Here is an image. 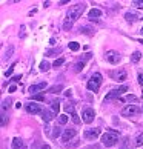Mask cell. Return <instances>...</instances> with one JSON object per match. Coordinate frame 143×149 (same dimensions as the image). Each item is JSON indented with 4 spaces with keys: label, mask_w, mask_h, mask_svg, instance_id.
Listing matches in <instances>:
<instances>
[{
    "label": "cell",
    "mask_w": 143,
    "mask_h": 149,
    "mask_svg": "<svg viewBox=\"0 0 143 149\" xmlns=\"http://www.w3.org/2000/svg\"><path fill=\"white\" fill-rule=\"evenodd\" d=\"M125 19H126L128 23H134V22L139 20V15H137L135 13H133V11H128V13L125 14Z\"/></svg>",
    "instance_id": "9a60e30c"
},
{
    "label": "cell",
    "mask_w": 143,
    "mask_h": 149,
    "mask_svg": "<svg viewBox=\"0 0 143 149\" xmlns=\"http://www.w3.org/2000/svg\"><path fill=\"white\" fill-rule=\"evenodd\" d=\"M137 80H139L140 86H143V72H139V75H137Z\"/></svg>",
    "instance_id": "74e56055"
},
{
    "label": "cell",
    "mask_w": 143,
    "mask_h": 149,
    "mask_svg": "<svg viewBox=\"0 0 143 149\" xmlns=\"http://www.w3.org/2000/svg\"><path fill=\"white\" fill-rule=\"evenodd\" d=\"M133 5H134V6H137V8H140V9H143V0H134Z\"/></svg>",
    "instance_id": "e575fe53"
},
{
    "label": "cell",
    "mask_w": 143,
    "mask_h": 149,
    "mask_svg": "<svg viewBox=\"0 0 143 149\" xmlns=\"http://www.w3.org/2000/svg\"><path fill=\"white\" fill-rule=\"evenodd\" d=\"M65 111L66 112H69V114H74L75 112V109H74V104H65Z\"/></svg>",
    "instance_id": "d6a6232c"
},
{
    "label": "cell",
    "mask_w": 143,
    "mask_h": 149,
    "mask_svg": "<svg viewBox=\"0 0 143 149\" xmlns=\"http://www.w3.org/2000/svg\"><path fill=\"white\" fill-rule=\"evenodd\" d=\"M106 60L109 63H112V65H119L120 63V60H122V56L117 52V51H108L106 52Z\"/></svg>",
    "instance_id": "ba28073f"
},
{
    "label": "cell",
    "mask_w": 143,
    "mask_h": 149,
    "mask_svg": "<svg viewBox=\"0 0 143 149\" xmlns=\"http://www.w3.org/2000/svg\"><path fill=\"white\" fill-rule=\"evenodd\" d=\"M134 145H135V146H142V145H143V132H140V134L135 137Z\"/></svg>",
    "instance_id": "cb8c5ba5"
},
{
    "label": "cell",
    "mask_w": 143,
    "mask_h": 149,
    "mask_svg": "<svg viewBox=\"0 0 143 149\" xmlns=\"http://www.w3.org/2000/svg\"><path fill=\"white\" fill-rule=\"evenodd\" d=\"M80 32H83V34H86V36H92V29L88 28V26H82Z\"/></svg>",
    "instance_id": "f1b7e54d"
},
{
    "label": "cell",
    "mask_w": 143,
    "mask_h": 149,
    "mask_svg": "<svg viewBox=\"0 0 143 149\" xmlns=\"http://www.w3.org/2000/svg\"><path fill=\"white\" fill-rule=\"evenodd\" d=\"M54 117H56V112L54 111H49V109H43V112H42V118L45 123H49Z\"/></svg>",
    "instance_id": "7c38bea8"
},
{
    "label": "cell",
    "mask_w": 143,
    "mask_h": 149,
    "mask_svg": "<svg viewBox=\"0 0 143 149\" xmlns=\"http://www.w3.org/2000/svg\"><path fill=\"white\" fill-rule=\"evenodd\" d=\"M15 89H17V86H9V92H15Z\"/></svg>",
    "instance_id": "ab89813d"
},
{
    "label": "cell",
    "mask_w": 143,
    "mask_h": 149,
    "mask_svg": "<svg viewBox=\"0 0 143 149\" xmlns=\"http://www.w3.org/2000/svg\"><path fill=\"white\" fill-rule=\"evenodd\" d=\"M11 148L13 149H28L25 146V143L22 139H19V137H15V139H13V143H11Z\"/></svg>",
    "instance_id": "4fadbf2b"
},
{
    "label": "cell",
    "mask_w": 143,
    "mask_h": 149,
    "mask_svg": "<svg viewBox=\"0 0 143 149\" xmlns=\"http://www.w3.org/2000/svg\"><path fill=\"white\" fill-rule=\"evenodd\" d=\"M142 112H143V104H142Z\"/></svg>",
    "instance_id": "7bdbcfd3"
},
{
    "label": "cell",
    "mask_w": 143,
    "mask_h": 149,
    "mask_svg": "<svg viewBox=\"0 0 143 149\" xmlns=\"http://www.w3.org/2000/svg\"><path fill=\"white\" fill-rule=\"evenodd\" d=\"M109 77H111L112 80L115 81H125L126 77H128V74H126L125 69H117V71H109Z\"/></svg>",
    "instance_id": "8992f818"
},
{
    "label": "cell",
    "mask_w": 143,
    "mask_h": 149,
    "mask_svg": "<svg viewBox=\"0 0 143 149\" xmlns=\"http://www.w3.org/2000/svg\"><path fill=\"white\" fill-rule=\"evenodd\" d=\"M142 97H143V94H142Z\"/></svg>",
    "instance_id": "f6af8a7d"
},
{
    "label": "cell",
    "mask_w": 143,
    "mask_h": 149,
    "mask_svg": "<svg viewBox=\"0 0 143 149\" xmlns=\"http://www.w3.org/2000/svg\"><path fill=\"white\" fill-rule=\"evenodd\" d=\"M122 102H137V97L133 95V94H129V95H126L125 98H120Z\"/></svg>",
    "instance_id": "4316f807"
},
{
    "label": "cell",
    "mask_w": 143,
    "mask_h": 149,
    "mask_svg": "<svg viewBox=\"0 0 143 149\" xmlns=\"http://www.w3.org/2000/svg\"><path fill=\"white\" fill-rule=\"evenodd\" d=\"M69 49L75 52V51H79V49H80V45H79L77 42H71V43H69Z\"/></svg>",
    "instance_id": "83f0119b"
},
{
    "label": "cell",
    "mask_w": 143,
    "mask_h": 149,
    "mask_svg": "<svg viewBox=\"0 0 143 149\" xmlns=\"http://www.w3.org/2000/svg\"><path fill=\"white\" fill-rule=\"evenodd\" d=\"M60 91H63L62 85H54L52 88H49V89H48V92H51V94H59Z\"/></svg>",
    "instance_id": "d6986e66"
},
{
    "label": "cell",
    "mask_w": 143,
    "mask_h": 149,
    "mask_svg": "<svg viewBox=\"0 0 143 149\" xmlns=\"http://www.w3.org/2000/svg\"><path fill=\"white\" fill-rule=\"evenodd\" d=\"M92 57V54L91 52H86V54H83V60H82V62H86V60H89Z\"/></svg>",
    "instance_id": "8d00e7d4"
},
{
    "label": "cell",
    "mask_w": 143,
    "mask_h": 149,
    "mask_svg": "<svg viewBox=\"0 0 143 149\" xmlns=\"http://www.w3.org/2000/svg\"><path fill=\"white\" fill-rule=\"evenodd\" d=\"M45 88H46V81H40V83L31 85V86H29V92L34 94V92H38V91H43Z\"/></svg>",
    "instance_id": "5bb4252c"
},
{
    "label": "cell",
    "mask_w": 143,
    "mask_h": 149,
    "mask_svg": "<svg viewBox=\"0 0 143 149\" xmlns=\"http://www.w3.org/2000/svg\"><path fill=\"white\" fill-rule=\"evenodd\" d=\"M63 63H65V58H63V57H60V58H57L56 62L52 63V66H54V68H59V66H62Z\"/></svg>",
    "instance_id": "1f68e13d"
},
{
    "label": "cell",
    "mask_w": 143,
    "mask_h": 149,
    "mask_svg": "<svg viewBox=\"0 0 143 149\" xmlns=\"http://www.w3.org/2000/svg\"><path fill=\"white\" fill-rule=\"evenodd\" d=\"M100 85H102V74H98V72L92 74V77H91L89 80H88V83H86L88 89H89V91H94V92L98 91Z\"/></svg>",
    "instance_id": "3957f363"
},
{
    "label": "cell",
    "mask_w": 143,
    "mask_h": 149,
    "mask_svg": "<svg viewBox=\"0 0 143 149\" xmlns=\"http://www.w3.org/2000/svg\"><path fill=\"white\" fill-rule=\"evenodd\" d=\"M62 51H63L62 48H52V49H48V51L45 52V56L54 57V56H57V54H62Z\"/></svg>",
    "instance_id": "e0dca14e"
},
{
    "label": "cell",
    "mask_w": 143,
    "mask_h": 149,
    "mask_svg": "<svg viewBox=\"0 0 143 149\" xmlns=\"http://www.w3.org/2000/svg\"><path fill=\"white\" fill-rule=\"evenodd\" d=\"M11 106V100H8V98H5V100L2 102V114L6 112V109H9Z\"/></svg>",
    "instance_id": "7402d4cb"
},
{
    "label": "cell",
    "mask_w": 143,
    "mask_h": 149,
    "mask_svg": "<svg viewBox=\"0 0 143 149\" xmlns=\"http://www.w3.org/2000/svg\"><path fill=\"white\" fill-rule=\"evenodd\" d=\"M32 102H45V95H42V94L32 95Z\"/></svg>",
    "instance_id": "4dcf8cb0"
},
{
    "label": "cell",
    "mask_w": 143,
    "mask_h": 149,
    "mask_svg": "<svg viewBox=\"0 0 143 149\" xmlns=\"http://www.w3.org/2000/svg\"><path fill=\"white\" fill-rule=\"evenodd\" d=\"M102 15V11L97 9V8H92L89 13H88V17H89V20H96L97 17H100Z\"/></svg>",
    "instance_id": "2e32d148"
},
{
    "label": "cell",
    "mask_w": 143,
    "mask_h": 149,
    "mask_svg": "<svg viewBox=\"0 0 143 149\" xmlns=\"http://www.w3.org/2000/svg\"><path fill=\"white\" fill-rule=\"evenodd\" d=\"M140 112V108L135 106V104H128V106H125L122 109V115L123 117H131V115H135Z\"/></svg>",
    "instance_id": "52a82bcc"
},
{
    "label": "cell",
    "mask_w": 143,
    "mask_h": 149,
    "mask_svg": "<svg viewBox=\"0 0 143 149\" xmlns=\"http://www.w3.org/2000/svg\"><path fill=\"white\" fill-rule=\"evenodd\" d=\"M117 141H119V132H117V131H114V129L106 131L105 134L102 135V143H103V145H105L106 148L114 146Z\"/></svg>",
    "instance_id": "7a4b0ae2"
},
{
    "label": "cell",
    "mask_w": 143,
    "mask_h": 149,
    "mask_svg": "<svg viewBox=\"0 0 143 149\" xmlns=\"http://www.w3.org/2000/svg\"><path fill=\"white\" fill-rule=\"evenodd\" d=\"M98 135H100V129H98V128L85 129V139H86V140H96Z\"/></svg>",
    "instance_id": "9c48e42d"
},
{
    "label": "cell",
    "mask_w": 143,
    "mask_h": 149,
    "mask_svg": "<svg viewBox=\"0 0 143 149\" xmlns=\"http://www.w3.org/2000/svg\"><path fill=\"white\" fill-rule=\"evenodd\" d=\"M75 135H77V129H73V128L65 129L63 131V135H62V140L63 141H69L71 139H74Z\"/></svg>",
    "instance_id": "8fae6325"
},
{
    "label": "cell",
    "mask_w": 143,
    "mask_h": 149,
    "mask_svg": "<svg viewBox=\"0 0 143 149\" xmlns=\"http://www.w3.org/2000/svg\"><path fill=\"white\" fill-rule=\"evenodd\" d=\"M94 117H96V112H94V109H91V108H86L83 111V114H82V118H83L85 123H92Z\"/></svg>",
    "instance_id": "30bf717a"
},
{
    "label": "cell",
    "mask_w": 143,
    "mask_h": 149,
    "mask_svg": "<svg viewBox=\"0 0 143 149\" xmlns=\"http://www.w3.org/2000/svg\"><path fill=\"white\" fill-rule=\"evenodd\" d=\"M60 135H63V131H62V128L56 126L54 131H52V134H51V137H52V139H57V137H60Z\"/></svg>",
    "instance_id": "ffe728a7"
},
{
    "label": "cell",
    "mask_w": 143,
    "mask_h": 149,
    "mask_svg": "<svg viewBox=\"0 0 143 149\" xmlns=\"http://www.w3.org/2000/svg\"><path fill=\"white\" fill-rule=\"evenodd\" d=\"M59 123H60V125H66V123H68V115H66V114L59 115Z\"/></svg>",
    "instance_id": "484cf974"
},
{
    "label": "cell",
    "mask_w": 143,
    "mask_h": 149,
    "mask_svg": "<svg viewBox=\"0 0 143 149\" xmlns=\"http://www.w3.org/2000/svg\"><path fill=\"white\" fill-rule=\"evenodd\" d=\"M20 79H22V75H14L13 79H11V81H15V83H17V81H20Z\"/></svg>",
    "instance_id": "f35d334b"
},
{
    "label": "cell",
    "mask_w": 143,
    "mask_h": 149,
    "mask_svg": "<svg viewBox=\"0 0 143 149\" xmlns=\"http://www.w3.org/2000/svg\"><path fill=\"white\" fill-rule=\"evenodd\" d=\"M71 120H73V121H74L75 125H79V123H80V117H79V115H77V112L71 114Z\"/></svg>",
    "instance_id": "836d02e7"
},
{
    "label": "cell",
    "mask_w": 143,
    "mask_h": 149,
    "mask_svg": "<svg viewBox=\"0 0 143 149\" xmlns=\"http://www.w3.org/2000/svg\"><path fill=\"white\" fill-rule=\"evenodd\" d=\"M142 32H143V28H142Z\"/></svg>",
    "instance_id": "ee69618b"
},
{
    "label": "cell",
    "mask_w": 143,
    "mask_h": 149,
    "mask_svg": "<svg viewBox=\"0 0 143 149\" xmlns=\"http://www.w3.org/2000/svg\"><path fill=\"white\" fill-rule=\"evenodd\" d=\"M14 68H15V63L13 65V66H11V68L6 71V72H5V75H6V77H11V74H13V71H14Z\"/></svg>",
    "instance_id": "d590c367"
},
{
    "label": "cell",
    "mask_w": 143,
    "mask_h": 149,
    "mask_svg": "<svg viewBox=\"0 0 143 149\" xmlns=\"http://www.w3.org/2000/svg\"><path fill=\"white\" fill-rule=\"evenodd\" d=\"M25 109H26V112L28 114H32V115H36V114H42V108H40V104L36 103V102H28L25 104Z\"/></svg>",
    "instance_id": "5b68a950"
},
{
    "label": "cell",
    "mask_w": 143,
    "mask_h": 149,
    "mask_svg": "<svg viewBox=\"0 0 143 149\" xmlns=\"http://www.w3.org/2000/svg\"><path fill=\"white\" fill-rule=\"evenodd\" d=\"M83 68H85V62H77L74 66H73V71L74 72H82V71H83Z\"/></svg>",
    "instance_id": "ac0fdd59"
},
{
    "label": "cell",
    "mask_w": 143,
    "mask_h": 149,
    "mask_svg": "<svg viewBox=\"0 0 143 149\" xmlns=\"http://www.w3.org/2000/svg\"><path fill=\"white\" fill-rule=\"evenodd\" d=\"M42 149H51V148H49V146H48V145H45V146H43V148H42Z\"/></svg>",
    "instance_id": "b9f144b4"
},
{
    "label": "cell",
    "mask_w": 143,
    "mask_h": 149,
    "mask_svg": "<svg viewBox=\"0 0 143 149\" xmlns=\"http://www.w3.org/2000/svg\"><path fill=\"white\" fill-rule=\"evenodd\" d=\"M13 52H14V46H9L6 51H5V56H3V58L5 60H8V58H11L13 57Z\"/></svg>",
    "instance_id": "603a6c76"
},
{
    "label": "cell",
    "mask_w": 143,
    "mask_h": 149,
    "mask_svg": "<svg viewBox=\"0 0 143 149\" xmlns=\"http://www.w3.org/2000/svg\"><path fill=\"white\" fill-rule=\"evenodd\" d=\"M140 58H142V52H140V51H135V52H133V56H131V62L137 63Z\"/></svg>",
    "instance_id": "44dd1931"
},
{
    "label": "cell",
    "mask_w": 143,
    "mask_h": 149,
    "mask_svg": "<svg viewBox=\"0 0 143 149\" xmlns=\"http://www.w3.org/2000/svg\"><path fill=\"white\" fill-rule=\"evenodd\" d=\"M48 69H49V63H48V62H45V60H43V62L40 63V71H42V72H46Z\"/></svg>",
    "instance_id": "f546056e"
},
{
    "label": "cell",
    "mask_w": 143,
    "mask_h": 149,
    "mask_svg": "<svg viewBox=\"0 0 143 149\" xmlns=\"http://www.w3.org/2000/svg\"><path fill=\"white\" fill-rule=\"evenodd\" d=\"M85 6L86 5L85 3H75L74 6H71L68 9V13H66V20H65V23H63V29L65 31H69L71 28H73V23L75 20H79L82 17V14L85 13Z\"/></svg>",
    "instance_id": "6da1fadb"
},
{
    "label": "cell",
    "mask_w": 143,
    "mask_h": 149,
    "mask_svg": "<svg viewBox=\"0 0 143 149\" xmlns=\"http://www.w3.org/2000/svg\"><path fill=\"white\" fill-rule=\"evenodd\" d=\"M126 91H128V86H126V85L117 88V89H112L111 92H108V94H106L105 103H106V102H112V100H115V98H120V95H122L123 92H126Z\"/></svg>",
    "instance_id": "277c9868"
},
{
    "label": "cell",
    "mask_w": 143,
    "mask_h": 149,
    "mask_svg": "<svg viewBox=\"0 0 143 149\" xmlns=\"http://www.w3.org/2000/svg\"><path fill=\"white\" fill-rule=\"evenodd\" d=\"M71 92H73V91H71V89H68V91H65V95H66V97H71Z\"/></svg>",
    "instance_id": "60d3db41"
},
{
    "label": "cell",
    "mask_w": 143,
    "mask_h": 149,
    "mask_svg": "<svg viewBox=\"0 0 143 149\" xmlns=\"http://www.w3.org/2000/svg\"><path fill=\"white\" fill-rule=\"evenodd\" d=\"M51 109L54 112H59V109H60V102L59 100H52L51 102Z\"/></svg>",
    "instance_id": "d4e9b609"
}]
</instances>
